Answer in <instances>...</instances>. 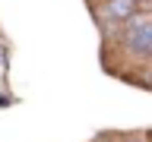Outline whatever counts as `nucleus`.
<instances>
[{
  "label": "nucleus",
  "instance_id": "nucleus-1",
  "mask_svg": "<svg viewBox=\"0 0 152 142\" xmlns=\"http://www.w3.org/2000/svg\"><path fill=\"white\" fill-rule=\"evenodd\" d=\"M121 44H124V51L130 57H136V60L152 57V19L142 16V13L127 19L121 25Z\"/></svg>",
  "mask_w": 152,
  "mask_h": 142
},
{
  "label": "nucleus",
  "instance_id": "nucleus-2",
  "mask_svg": "<svg viewBox=\"0 0 152 142\" xmlns=\"http://www.w3.org/2000/svg\"><path fill=\"white\" fill-rule=\"evenodd\" d=\"M98 9H102V16L108 19V22L124 25L127 19H133L136 13H140V3H136V0H102Z\"/></svg>",
  "mask_w": 152,
  "mask_h": 142
},
{
  "label": "nucleus",
  "instance_id": "nucleus-3",
  "mask_svg": "<svg viewBox=\"0 0 152 142\" xmlns=\"http://www.w3.org/2000/svg\"><path fill=\"white\" fill-rule=\"evenodd\" d=\"M98 142H127V139H124V136H102Z\"/></svg>",
  "mask_w": 152,
  "mask_h": 142
},
{
  "label": "nucleus",
  "instance_id": "nucleus-4",
  "mask_svg": "<svg viewBox=\"0 0 152 142\" xmlns=\"http://www.w3.org/2000/svg\"><path fill=\"white\" fill-rule=\"evenodd\" d=\"M136 3H140V7H142V0H136Z\"/></svg>",
  "mask_w": 152,
  "mask_h": 142
},
{
  "label": "nucleus",
  "instance_id": "nucleus-5",
  "mask_svg": "<svg viewBox=\"0 0 152 142\" xmlns=\"http://www.w3.org/2000/svg\"><path fill=\"white\" fill-rule=\"evenodd\" d=\"M98 3H102V0H98Z\"/></svg>",
  "mask_w": 152,
  "mask_h": 142
}]
</instances>
